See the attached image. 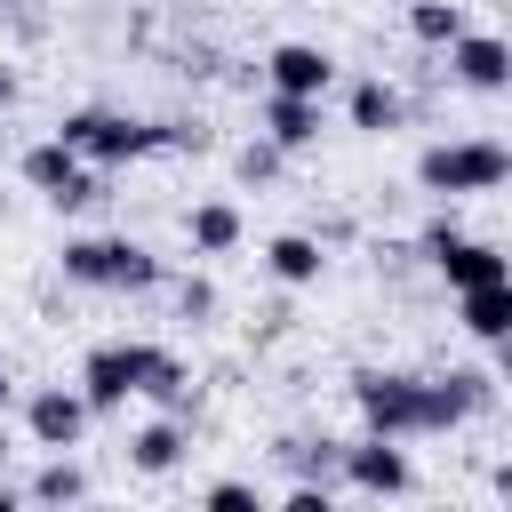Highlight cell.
I'll return each instance as SVG.
<instances>
[{"label": "cell", "mask_w": 512, "mask_h": 512, "mask_svg": "<svg viewBox=\"0 0 512 512\" xmlns=\"http://www.w3.org/2000/svg\"><path fill=\"white\" fill-rule=\"evenodd\" d=\"M192 128H168V120H128V112H64L56 120V144L80 160V168H120V160H144V152H168L184 144Z\"/></svg>", "instance_id": "obj_1"}, {"label": "cell", "mask_w": 512, "mask_h": 512, "mask_svg": "<svg viewBox=\"0 0 512 512\" xmlns=\"http://www.w3.org/2000/svg\"><path fill=\"white\" fill-rule=\"evenodd\" d=\"M352 400H360V424H368L376 440H416V432H432V376L360 368V376H352Z\"/></svg>", "instance_id": "obj_2"}, {"label": "cell", "mask_w": 512, "mask_h": 512, "mask_svg": "<svg viewBox=\"0 0 512 512\" xmlns=\"http://www.w3.org/2000/svg\"><path fill=\"white\" fill-rule=\"evenodd\" d=\"M504 176H512V152L496 136H456V144H432L416 160V184L432 200H472V192H496Z\"/></svg>", "instance_id": "obj_3"}, {"label": "cell", "mask_w": 512, "mask_h": 512, "mask_svg": "<svg viewBox=\"0 0 512 512\" xmlns=\"http://www.w3.org/2000/svg\"><path fill=\"white\" fill-rule=\"evenodd\" d=\"M64 280H80V288H160V256L144 240H64Z\"/></svg>", "instance_id": "obj_4"}, {"label": "cell", "mask_w": 512, "mask_h": 512, "mask_svg": "<svg viewBox=\"0 0 512 512\" xmlns=\"http://www.w3.org/2000/svg\"><path fill=\"white\" fill-rule=\"evenodd\" d=\"M264 88H272V96H304V104H320V96L336 88V56L312 48V40H280V48L264 56Z\"/></svg>", "instance_id": "obj_5"}, {"label": "cell", "mask_w": 512, "mask_h": 512, "mask_svg": "<svg viewBox=\"0 0 512 512\" xmlns=\"http://www.w3.org/2000/svg\"><path fill=\"white\" fill-rule=\"evenodd\" d=\"M24 184H32V192H48L56 208H80V200H104V176H96V168H80V160H72V152H64L56 136L24 152Z\"/></svg>", "instance_id": "obj_6"}, {"label": "cell", "mask_w": 512, "mask_h": 512, "mask_svg": "<svg viewBox=\"0 0 512 512\" xmlns=\"http://www.w3.org/2000/svg\"><path fill=\"white\" fill-rule=\"evenodd\" d=\"M336 472H344L360 496H408V480H416V472H408V448H400V440H376V432H360V440L336 456Z\"/></svg>", "instance_id": "obj_7"}, {"label": "cell", "mask_w": 512, "mask_h": 512, "mask_svg": "<svg viewBox=\"0 0 512 512\" xmlns=\"http://www.w3.org/2000/svg\"><path fill=\"white\" fill-rule=\"evenodd\" d=\"M432 264H440V280H448L456 296H464V288H512V264H504L496 240H464V232H456V240L432 248Z\"/></svg>", "instance_id": "obj_8"}, {"label": "cell", "mask_w": 512, "mask_h": 512, "mask_svg": "<svg viewBox=\"0 0 512 512\" xmlns=\"http://www.w3.org/2000/svg\"><path fill=\"white\" fill-rule=\"evenodd\" d=\"M24 424H32V440H40L48 456H64V448H80V432H88V400H80L72 384H40L32 408H24Z\"/></svg>", "instance_id": "obj_9"}, {"label": "cell", "mask_w": 512, "mask_h": 512, "mask_svg": "<svg viewBox=\"0 0 512 512\" xmlns=\"http://www.w3.org/2000/svg\"><path fill=\"white\" fill-rule=\"evenodd\" d=\"M448 72H456L472 96H504V88H512V48H504L496 32H464V40L448 48Z\"/></svg>", "instance_id": "obj_10"}, {"label": "cell", "mask_w": 512, "mask_h": 512, "mask_svg": "<svg viewBox=\"0 0 512 512\" xmlns=\"http://www.w3.org/2000/svg\"><path fill=\"white\" fill-rule=\"evenodd\" d=\"M80 400H88V416H112V408H128L136 400V376H128V344H96L88 360H80V384H72Z\"/></svg>", "instance_id": "obj_11"}, {"label": "cell", "mask_w": 512, "mask_h": 512, "mask_svg": "<svg viewBox=\"0 0 512 512\" xmlns=\"http://www.w3.org/2000/svg\"><path fill=\"white\" fill-rule=\"evenodd\" d=\"M128 376H136V400H160L168 416H176L184 392H192V384H184V360H176L168 344H128Z\"/></svg>", "instance_id": "obj_12"}, {"label": "cell", "mask_w": 512, "mask_h": 512, "mask_svg": "<svg viewBox=\"0 0 512 512\" xmlns=\"http://www.w3.org/2000/svg\"><path fill=\"white\" fill-rule=\"evenodd\" d=\"M184 448H192V440H184V424H176V416H152V424H136V432H128V464H136L144 480L176 472V464H184Z\"/></svg>", "instance_id": "obj_13"}, {"label": "cell", "mask_w": 512, "mask_h": 512, "mask_svg": "<svg viewBox=\"0 0 512 512\" xmlns=\"http://www.w3.org/2000/svg\"><path fill=\"white\" fill-rule=\"evenodd\" d=\"M264 144H272V152L320 144V104H304V96H264Z\"/></svg>", "instance_id": "obj_14"}, {"label": "cell", "mask_w": 512, "mask_h": 512, "mask_svg": "<svg viewBox=\"0 0 512 512\" xmlns=\"http://www.w3.org/2000/svg\"><path fill=\"white\" fill-rule=\"evenodd\" d=\"M264 272H272L280 288H312V280L328 272V256H320L312 232H280V240H264Z\"/></svg>", "instance_id": "obj_15"}, {"label": "cell", "mask_w": 512, "mask_h": 512, "mask_svg": "<svg viewBox=\"0 0 512 512\" xmlns=\"http://www.w3.org/2000/svg\"><path fill=\"white\" fill-rule=\"evenodd\" d=\"M184 232H192V248H200V256H232L248 224H240V208H232V200H200V208L184 216Z\"/></svg>", "instance_id": "obj_16"}, {"label": "cell", "mask_w": 512, "mask_h": 512, "mask_svg": "<svg viewBox=\"0 0 512 512\" xmlns=\"http://www.w3.org/2000/svg\"><path fill=\"white\" fill-rule=\"evenodd\" d=\"M456 312H464V336H480V344L512 336V288H464Z\"/></svg>", "instance_id": "obj_17"}, {"label": "cell", "mask_w": 512, "mask_h": 512, "mask_svg": "<svg viewBox=\"0 0 512 512\" xmlns=\"http://www.w3.org/2000/svg\"><path fill=\"white\" fill-rule=\"evenodd\" d=\"M408 32L424 48H456L472 24H464V0H408Z\"/></svg>", "instance_id": "obj_18"}, {"label": "cell", "mask_w": 512, "mask_h": 512, "mask_svg": "<svg viewBox=\"0 0 512 512\" xmlns=\"http://www.w3.org/2000/svg\"><path fill=\"white\" fill-rule=\"evenodd\" d=\"M392 120H400V88H384V80H360V88H352V128L384 136Z\"/></svg>", "instance_id": "obj_19"}, {"label": "cell", "mask_w": 512, "mask_h": 512, "mask_svg": "<svg viewBox=\"0 0 512 512\" xmlns=\"http://www.w3.org/2000/svg\"><path fill=\"white\" fill-rule=\"evenodd\" d=\"M80 496H88V472L72 456H48L40 480H32V504H80Z\"/></svg>", "instance_id": "obj_20"}, {"label": "cell", "mask_w": 512, "mask_h": 512, "mask_svg": "<svg viewBox=\"0 0 512 512\" xmlns=\"http://www.w3.org/2000/svg\"><path fill=\"white\" fill-rule=\"evenodd\" d=\"M280 456L296 464V480H304V488H328V472H336V456H344V448H336V440H288Z\"/></svg>", "instance_id": "obj_21"}, {"label": "cell", "mask_w": 512, "mask_h": 512, "mask_svg": "<svg viewBox=\"0 0 512 512\" xmlns=\"http://www.w3.org/2000/svg\"><path fill=\"white\" fill-rule=\"evenodd\" d=\"M200 512H272V504L256 496V480H208V496H200Z\"/></svg>", "instance_id": "obj_22"}, {"label": "cell", "mask_w": 512, "mask_h": 512, "mask_svg": "<svg viewBox=\"0 0 512 512\" xmlns=\"http://www.w3.org/2000/svg\"><path fill=\"white\" fill-rule=\"evenodd\" d=\"M272 512H336V496H328V488H304V480H296V488H288V496H280Z\"/></svg>", "instance_id": "obj_23"}, {"label": "cell", "mask_w": 512, "mask_h": 512, "mask_svg": "<svg viewBox=\"0 0 512 512\" xmlns=\"http://www.w3.org/2000/svg\"><path fill=\"white\" fill-rule=\"evenodd\" d=\"M176 304H184V320H208V312H216V288H208V280H184Z\"/></svg>", "instance_id": "obj_24"}, {"label": "cell", "mask_w": 512, "mask_h": 512, "mask_svg": "<svg viewBox=\"0 0 512 512\" xmlns=\"http://www.w3.org/2000/svg\"><path fill=\"white\" fill-rule=\"evenodd\" d=\"M272 168H280V152H272V144H248V152H240V176H248V184H256V176H272Z\"/></svg>", "instance_id": "obj_25"}, {"label": "cell", "mask_w": 512, "mask_h": 512, "mask_svg": "<svg viewBox=\"0 0 512 512\" xmlns=\"http://www.w3.org/2000/svg\"><path fill=\"white\" fill-rule=\"evenodd\" d=\"M8 400H16V376H8V368H0V416H8Z\"/></svg>", "instance_id": "obj_26"}, {"label": "cell", "mask_w": 512, "mask_h": 512, "mask_svg": "<svg viewBox=\"0 0 512 512\" xmlns=\"http://www.w3.org/2000/svg\"><path fill=\"white\" fill-rule=\"evenodd\" d=\"M0 512H24V496H16V488H0Z\"/></svg>", "instance_id": "obj_27"}, {"label": "cell", "mask_w": 512, "mask_h": 512, "mask_svg": "<svg viewBox=\"0 0 512 512\" xmlns=\"http://www.w3.org/2000/svg\"><path fill=\"white\" fill-rule=\"evenodd\" d=\"M8 456H16V448H8V416H0V472H8Z\"/></svg>", "instance_id": "obj_28"}, {"label": "cell", "mask_w": 512, "mask_h": 512, "mask_svg": "<svg viewBox=\"0 0 512 512\" xmlns=\"http://www.w3.org/2000/svg\"><path fill=\"white\" fill-rule=\"evenodd\" d=\"M8 96H16V72H0V104H8Z\"/></svg>", "instance_id": "obj_29"}, {"label": "cell", "mask_w": 512, "mask_h": 512, "mask_svg": "<svg viewBox=\"0 0 512 512\" xmlns=\"http://www.w3.org/2000/svg\"><path fill=\"white\" fill-rule=\"evenodd\" d=\"M0 8H8V0H0Z\"/></svg>", "instance_id": "obj_30"}]
</instances>
